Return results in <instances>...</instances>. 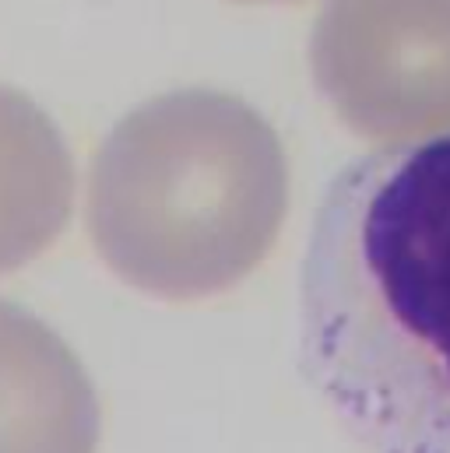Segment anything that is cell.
<instances>
[{"instance_id": "3", "label": "cell", "mask_w": 450, "mask_h": 453, "mask_svg": "<svg viewBox=\"0 0 450 453\" xmlns=\"http://www.w3.org/2000/svg\"><path fill=\"white\" fill-rule=\"evenodd\" d=\"M67 165L46 116L0 85V274L32 260L64 219Z\"/></svg>"}, {"instance_id": "1", "label": "cell", "mask_w": 450, "mask_h": 453, "mask_svg": "<svg viewBox=\"0 0 450 453\" xmlns=\"http://www.w3.org/2000/svg\"><path fill=\"white\" fill-rule=\"evenodd\" d=\"M296 362L366 453H450V127L376 144L328 183Z\"/></svg>"}, {"instance_id": "2", "label": "cell", "mask_w": 450, "mask_h": 453, "mask_svg": "<svg viewBox=\"0 0 450 453\" xmlns=\"http://www.w3.org/2000/svg\"><path fill=\"white\" fill-rule=\"evenodd\" d=\"M89 404L71 355L32 313L0 303V453H85Z\"/></svg>"}]
</instances>
